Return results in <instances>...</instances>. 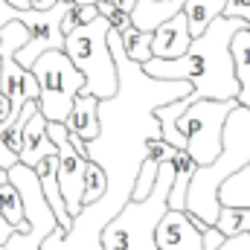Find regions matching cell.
<instances>
[{"label": "cell", "mask_w": 250, "mask_h": 250, "mask_svg": "<svg viewBox=\"0 0 250 250\" xmlns=\"http://www.w3.org/2000/svg\"><path fill=\"white\" fill-rule=\"evenodd\" d=\"M32 76L38 82V111L47 123H64L73 99L84 87V76L67 59L64 50H47L32 62Z\"/></svg>", "instance_id": "cell-4"}, {"label": "cell", "mask_w": 250, "mask_h": 250, "mask_svg": "<svg viewBox=\"0 0 250 250\" xmlns=\"http://www.w3.org/2000/svg\"><path fill=\"white\" fill-rule=\"evenodd\" d=\"M172 184H169V209H187V187L198 169L187 148H175L172 154Z\"/></svg>", "instance_id": "cell-13"}, {"label": "cell", "mask_w": 250, "mask_h": 250, "mask_svg": "<svg viewBox=\"0 0 250 250\" xmlns=\"http://www.w3.org/2000/svg\"><path fill=\"white\" fill-rule=\"evenodd\" d=\"M64 128L70 137L87 143L93 137H99V99L90 93H79L73 99V108L64 120Z\"/></svg>", "instance_id": "cell-10"}, {"label": "cell", "mask_w": 250, "mask_h": 250, "mask_svg": "<svg viewBox=\"0 0 250 250\" xmlns=\"http://www.w3.org/2000/svg\"><path fill=\"white\" fill-rule=\"evenodd\" d=\"M248 26L239 18L218 15L201 35L189 41L187 53L178 59H148L143 67L151 79H181L192 84L189 102L195 99H236L239 84L233 76V59H230V38Z\"/></svg>", "instance_id": "cell-1"}, {"label": "cell", "mask_w": 250, "mask_h": 250, "mask_svg": "<svg viewBox=\"0 0 250 250\" xmlns=\"http://www.w3.org/2000/svg\"><path fill=\"white\" fill-rule=\"evenodd\" d=\"M15 163H18V154H12V151L3 146V140H0V166H3V169H12Z\"/></svg>", "instance_id": "cell-25"}, {"label": "cell", "mask_w": 250, "mask_h": 250, "mask_svg": "<svg viewBox=\"0 0 250 250\" xmlns=\"http://www.w3.org/2000/svg\"><path fill=\"white\" fill-rule=\"evenodd\" d=\"M172 154H175V148H172L163 137H151V140L146 143V157L154 160V163H166V160H172Z\"/></svg>", "instance_id": "cell-22"}, {"label": "cell", "mask_w": 250, "mask_h": 250, "mask_svg": "<svg viewBox=\"0 0 250 250\" xmlns=\"http://www.w3.org/2000/svg\"><path fill=\"white\" fill-rule=\"evenodd\" d=\"M224 3L227 0H187L184 3V18H187V26H189V35H201L221 12H224Z\"/></svg>", "instance_id": "cell-14"}, {"label": "cell", "mask_w": 250, "mask_h": 250, "mask_svg": "<svg viewBox=\"0 0 250 250\" xmlns=\"http://www.w3.org/2000/svg\"><path fill=\"white\" fill-rule=\"evenodd\" d=\"M105 189H108V175H105V169H102L99 163L87 160V163H84V184H82V207L96 204V201L105 195Z\"/></svg>", "instance_id": "cell-19"}, {"label": "cell", "mask_w": 250, "mask_h": 250, "mask_svg": "<svg viewBox=\"0 0 250 250\" xmlns=\"http://www.w3.org/2000/svg\"><path fill=\"white\" fill-rule=\"evenodd\" d=\"M169 184H172V163L157 166L154 187L143 201H125L123 209L102 227V248L105 250H157L154 248V227L169 209Z\"/></svg>", "instance_id": "cell-2"}, {"label": "cell", "mask_w": 250, "mask_h": 250, "mask_svg": "<svg viewBox=\"0 0 250 250\" xmlns=\"http://www.w3.org/2000/svg\"><path fill=\"white\" fill-rule=\"evenodd\" d=\"M96 12L111 23V29L114 32H125L128 26H131V18H128V12H123V9H117L114 3H108V0H99L96 3Z\"/></svg>", "instance_id": "cell-21"}, {"label": "cell", "mask_w": 250, "mask_h": 250, "mask_svg": "<svg viewBox=\"0 0 250 250\" xmlns=\"http://www.w3.org/2000/svg\"><path fill=\"white\" fill-rule=\"evenodd\" d=\"M53 154H56V143H53L50 134H47V120L41 117V111H32L29 120L23 123V131H21L18 163L35 169L44 157H53Z\"/></svg>", "instance_id": "cell-8"}, {"label": "cell", "mask_w": 250, "mask_h": 250, "mask_svg": "<svg viewBox=\"0 0 250 250\" xmlns=\"http://www.w3.org/2000/svg\"><path fill=\"white\" fill-rule=\"evenodd\" d=\"M230 59H233V76L239 84L236 102L250 111V26H242L230 38Z\"/></svg>", "instance_id": "cell-11"}, {"label": "cell", "mask_w": 250, "mask_h": 250, "mask_svg": "<svg viewBox=\"0 0 250 250\" xmlns=\"http://www.w3.org/2000/svg\"><path fill=\"white\" fill-rule=\"evenodd\" d=\"M0 93L9 99L12 114H21L29 99H38V82L32 70L21 67L15 56H0Z\"/></svg>", "instance_id": "cell-7"}, {"label": "cell", "mask_w": 250, "mask_h": 250, "mask_svg": "<svg viewBox=\"0 0 250 250\" xmlns=\"http://www.w3.org/2000/svg\"><path fill=\"white\" fill-rule=\"evenodd\" d=\"M187 0H137L134 9L128 12L131 26L140 32H154L163 21H169L172 15H178L184 9Z\"/></svg>", "instance_id": "cell-12"}, {"label": "cell", "mask_w": 250, "mask_h": 250, "mask_svg": "<svg viewBox=\"0 0 250 250\" xmlns=\"http://www.w3.org/2000/svg\"><path fill=\"white\" fill-rule=\"evenodd\" d=\"M218 204H224V207H250V160L218 187Z\"/></svg>", "instance_id": "cell-15"}, {"label": "cell", "mask_w": 250, "mask_h": 250, "mask_svg": "<svg viewBox=\"0 0 250 250\" xmlns=\"http://www.w3.org/2000/svg\"><path fill=\"white\" fill-rule=\"evenodd\" d=\"M218 250H250V233H239V236H230L224 239Z\"/></svg>", "instance_id": "cell-24"}, {"label": "cell", "mask_w": 250, "mask_h": 250, "mask_svg": "<svg viewBox=\"0 0 250 250\" xmlns=\"http://www.w3.org/2000/svg\"><path fill=\"white\" fill-rule=\"evenodd\" d=\"M204 224L201 218L189 215L187 209H166L154 227V248L157 250H204Z\"/></svg>", "instance_id": "cell-6"}, {"label": "cell", "mask_w": 250, "mask_h": 250, "mask_svg": "<svg viewBox=\"0 0 250 250\" xmlns=\"http://www.w3.org/2000/svg\"><path fill=\"white\" fill-rule=\"evenodd\" d=\"M236 99H195L184 114H178L175 128L184 137V148L192 154L198 166H207L221 151V131L227 114L236 108Z\"/></svg>", "instance_id": "cell-5"}, {"label": "cell", "mask_w": 250, "mask_h": 250, "mask_svg": "<svg viewBox=\"0 0 250 250\" xmlns=\"http://www.w3.org/2000/svg\"><path fill=\"white\" fill-rule=\"evenodd\" d=\"M6 181H9V169H3V166H0V184H6Z\"/></svg>", "instance_id": "cell-28"}, {"label": "cell", "mask_w": 250, "mask_h": 250, "mask_svg": "<svg viewBox=\"0 0 250 250\" xmlns=\"http://www.w3.org/2000/svg\"><path fill=\"white\" fill-rule=\"evenodd\" d=\"M224 239L239 236V233H250V207H218V218L212 224Z\"/></svg>", "instance_id": "cell-17"}, {"label": "cell", "mask_w": 250, "mask_h": 250, "mask_svg": "<svg viewBox=\"0 0 250 250\" xmlns=\"http://www.w3.org/2000/svg\"><path fill=\"white\" fill-rule=\"evenodd\" d=\"M224 18H239L250 26V0H227L224 3Z\"/></svg>", "instance_id": "cell-23"}, {"label": "cell", "mask_w": 250, "mask_h": 250, "mask_svg": "<svg viewBox=\"0 0 250 250\" xmlns=\"http://www.w3.org/2000/svg\"><path fill=\"white\" fill-rule=\"evenodd\" d=\"M99 12H96V6H79V3H67V9H64V18H62V32L67 35L70 29H76V26H82V23H87V21H93Z\"/></svg>", "instance_id": "cell-20"}, {"label": "cell", "mask_w": 250, "mask_h": 250, "mask_svg": "<svg viewBox=\"0 0 250 250\" xmlns=\"http://www.w3.org/2000/svg\"><path fill=\"white\" fill-rule=\"evenodd\" d=\"M189 41L192 35H189L187 18L184 12H178L151 32V59H178L187 53Z\"/></svg>", "instance_id": "cell-9"}, {"label": "cell", "mask_w": 250, "mask_h": 250, "mask_svg": "<svg viewBox=\"0 0 250 250\" xmlns=\"http://www.w3.org/2000/svg\"><path fill=\"white\" fill-rule=\"evenodd\" d=\"M29 6L32 9H50V6H56V0H29Z\"/></svg>", "instance_id": "cell-26"}, {"label": "cell", "mask_w": 250, "mask_h": 250, "mask_svg": "<svg viewBox=\"0 0 250 250\" xmlns=\"http://www.w3.org/2000/svg\"><path fill=\"white\" fill-rule=\"evenodd\" d=\"M134 3H137V0H114V6H117V9H123V12H131V9H134Z\"/></svg>", "instance_id": "cell-27"}, {"label": "cell", "mask_w": 250, "mask_h": 250, "mask_svg": "<svg viewBox=\"0 0 250 250\" xmlns=\"http://www.w3.org/2000/svg\"><path fill=\"white\" fill-rule=\"evenodd\" d=\"M123 41V53L134 64H146L151 59V32H140L134 26H128L125 32H117Z\"/></svg>", "instance_id": "cell-18"}, {"label": "cell", "mask_w": 250, "mask_h": 250, "mask_svg": "<svg viewBox=\"0 0 250 250\" xmlns=\"http://www.w3.org/2000/svg\"><path fill=\"white\" fill-rule=\"evenodd\" d=\"M0 250H3V245H0Z\"/></svg>", "instance_id": "cell-29"}, {"label": "cell", "mask_w": 250, "mask_h": 250, "mask_svg": "<svg viewBox=\"0 0 250 250\" xmlns=\"http://www.w3.org/2000/svg\"><path fill=\"white\" fill-rule=\"evenodd\" d=\"M0 218H3L15 233H26V230H29V224H26V218H23L21 195H18V189L12 187L9 181L0 184Z\"/></svg>", "instance_id": "cell-16"}, {"label": "cell", "mask_w": 250, "mask_h": 250, "mask_svg": "<svg viewBox=\"0 0 250 250\" xmlns=\"http://www.w3.org/2000/svg\"><path fill=\"white\" fill-rule=\"evenodd\" d=\"M108 29H111V23L102 15H96L93 21H87L64 35L67 59L84 76L82 93H90L96 99H111L117 93V64H114L111 47H108Z\"/></svg>", "instance_id": "cell-3"}]
</instances>
